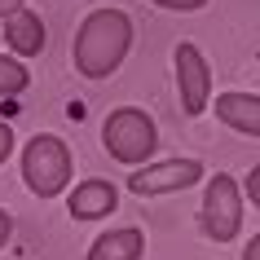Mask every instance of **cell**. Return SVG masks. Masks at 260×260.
I'll return each instance as SVG.
<instances>
[{
  "instance_id": "11",
  "label": "cell",
  "mask_w": 260,
  "mask_h": 260,
  "mask_svg": "<svg viewBox=\"0 0 260 260\" xmlns=\"http://www.w3.org/2000/svg\"><path fill=\"white\" fill-rule=\"evenodd\" d=\"M27 84H31L27 67H22L18 57H5V53H0V97H18Z\"/></svg>"
},
{
  "instance_id": "2",
  "label": "cell",
  "mask_w": 260,
  "mask_h": 260,
  "mask_svg": "<svg viewBox=\"0 0 260 260\" xmlns=\"http://www.w3.org/2000/svg\"><path fill=\"white\" fill-rule=\"evenodd\" d=\"M71 150L67 141L53 137V133H36V137L22 146V181L36 199H57V194L71 185Z\"/></svg>"
},
{
  "instance_id": "13",
  "label": "cell",
  "mask_w": 260,
  "mask_h": 260,
  "mask_svg": "<svg viewBox=\"0 0 260 260\" xmlns=\"http://www.w3.org/2000/svg\"><path fill=\"white\" fill-rule=\"evenodd\" d=\"M9 154H14V128H9V123L0 119V164H5Z\"/></svg>"
},
{
  "instance_id": "9",
  "label": "cell",
  "mask_w": 260,
  "mask_h": 260,
  "mask_svg": "<svg viewBox=\"0 0 260 260\" xmlns=\"http://www.w3.org/2000/svg\"><path fill=\"white\" fill-rule=\"evenodd\" d=\"M5 40L14 49V57H36L44 49V18L36 9H18L5 18Z\"/></svg>"
},
{
  "instance_id": "10",
  "label": "cell",
  "mask_w": 260,
  "mask_h": 260,
  "mask_svg": "<svg viewBox=\"0 0 260 260\" xmlns=\"http://www.w3.org/2000/svg\"><path fill=\"white\" fill-rule=\"evenodd\" d=\"M141 256H146V234L133 230V225H123V230L97 234L84 260H141Z\"/></svg>"
},
{
  "instance_id": "12",
  "label": "cell",
  "mask_w": 260,
  "mask_h": 260,
  "mask_svg": "<svg viewBox=\"0 0 260 260\" xmlns=\"http://www.w3.org/2000/svg\"><path fill=\"white\" fill-rule=\"evenodd\" d=\"M159 9H177V14H190V9H203L207 0H154Z\"/></svg>"
},
{
  "instance_id": "5",
  "label": "cell",
  "mask_w": 260,
  "mask_h": 260,
  "mask_svg": "<svg viewBox=\"0 0 260 260\" xmlns=\"http://www.w3.org/2000/svg\"><path fill=\"white\" fill-rule=\"evenodd\" d=\"M203 181V164L199 159H164V164H146V168H133L128 177V190L133 194H181Z\"/></svg>"
},
{
  "instance_id": "1",
  "label": "cell",
  "mask_w": 260,
  "mask_h": 260,
  "mask_svg": "<svg viewBox=\"0 0 260 260\" xmlns=\"http://www.w3.org/2000/svg\"><path fill=\"white\" fill-rule=\"evenodd\" d=\"M133 49V18L123 9H93L75 31V71L88 80H106L123 67Z\"/></svg>"
},
{
  "instance_id": "17",
  "label": "cell",
  "mask_w": 260,
  "mask_h": 260,
  "mask_svg": "<svg viewBox=\"0 0 260 260\" xmlns=\"http://www.w3.org/2000/svg\"><path fill=\"white\" fill-rule=\"evenodd\" d=\"M243 260H260V234H256V238H251V243L243 247Z\"/></svg>"
},
{
  "instance_id": "4",
  "label": "cell",
  "mask_w": 260,
  "mask_h": 260,
  "mask_svg": "<svg viewBox=\"0 0 260 260\" xmlns=\"http://www.w3.org/2000/svg\"><path fill=\"white\" fill-rule=\"evenodd\" d=\"M199 220H203V234L212 243H230L243 230V190L230 172H216L203 190V207H199Z\"/></svg>"
},
{
  "instance_id": "7",
  "label": "cell",
  "mask_w": 260,
  "mask_h": 260,
  "mask_svg": "<svg viewBox=\"0 0 260 260\" xmlns=\"http://www.w3.org/2000/svg\"><path fill=\"white\" fill-rule=\"evenodd\" d=\"M115 207H119V190H115L110 181H102V177L80 181V185L71 190V199H67V212L75 220H102V216H110Z\"/></svg>"
},
{
  "instance_id": "8",
  "label": "cell",
  "mask_w": 260,
  "mask_h": 260,
  "mask_svg": "<svg viewBox=\"0 0 260 260\" xmlns=\"http://www.w3.org/2000/svg\"><path fill=\"white\" fill-rule=\"evenodd\" d=\"M216 119L230 133L260 137V93H220L216 97Z\"/></svg>"
},
{
  "instance_id": "6",
  "label": "cell",
  "mask_w": 260,
  "mask_h": 260,
  "mask_svg": "<svg viewBox=\"0 0 260 260\" xmlns=\"http://www.w3.org/2000/svg\"><path fill=\"white\" fill-rule=\"evenodd\" d=\"M172 57H177L181 110H185V115H203L207 102H212V67H207V57L199 53V44H190V40H181Z\"/></svg>"
},
{
  "instance_id": "15",
  "label": "cell",
  "mask_w": 260,
  "mask_h": 260,
  "mask_svg": "<svg viewBox=\"0 0 260 260\" xmlns=\"http://www.w3.org/2000/svg\"><path fill=\"white\" fill-rule=\"evenodd\" d=\"M9 238H14V216H9V212L0 207V247L9 243Z\"/></svg>"
},
{
  "instance_id": "3",
  "label": "cell",
  "mask_w": 260,
  "mask_h": 260,
  "mask_svg": "<svg viewBox=\"0 0 260 260\" xmlns=\"http://www.w3.org/2000/svg\"><path fill=\"white\" fill-rule=\"evenodd\" d=\"M102 146H106L110 159H119V164H128V168H141L154 154V146H159L154 119L146 110H137V106L110 110L106 123H102Z\"/></svg>"
},
{
  "instance_id": "14",
  "label": "cell",
  "mask_w": 260,
  "mask_h": 260,
  "mask_svg": "<svg viewBox=\"0 0 260 260\" xmlns=\"http://www.w3.org/2000/svg\"><path fill=\"white\" fill-rule=\"evenodd\" d=\"M247 199L260 207V168H251V172H247Z\"/></svg>"
},
{
  "instance_id": "16",
  "label": "cell",
  "mask_w": 260,
  "mask_h": 260,
  "mask_svg": "<svg viewBox=\"0 0 260 260\" xmlns=\"http://www.w3.org/2000/svg\"><path fill=\"white\" fill-rule=\"evenodd\" d=\"M18 9H27V0H0V18L18 14Z\"/></svg>"
}]
</instances>
